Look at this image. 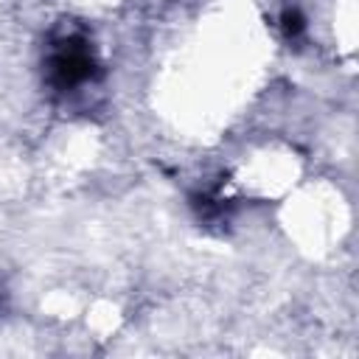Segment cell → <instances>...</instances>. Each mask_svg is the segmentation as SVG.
<instances>
[{"label":"cell","instance_id":"1","mask_svg":"<svg viewBox=\"0 0 359 359\" xmlns=\"http://www.w3.org/2000/svg\"><path fill=\"white\" fill-rule=\"evenodd\" d=\"M48 73H50V81L59 90H73V87L87 84L95 73V59H93V50L87 45V39H81V36L59 39L50 50Z\"/></svg>","mask_w":359,"mask_h":359}]
</instances>
